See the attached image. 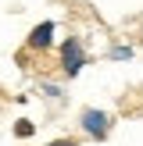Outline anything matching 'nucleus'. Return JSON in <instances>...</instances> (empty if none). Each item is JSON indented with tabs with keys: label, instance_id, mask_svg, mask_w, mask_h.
Masks as SVG:
<instances>
[{
	"label": "nucleus",
	"instance_id": "4",
	"mask_svg": "<svg viewBox=\"0 0 143 146\" xmlns=\"http://www.w3.org/2000/svg\"><path fill=\"white\" fill-rule=\"evenodd\" d=\"M14 132H18V135H32V121H18Z\"/></svg>",
	"mask_w": 143,
	"mask_h": 146
},
{
	"label": "nucleus",
	"instance_id": "5",
	"mask_svg": "<svg viewBox=\"0 0 143 146\" xmlns=\"http://www.w3.org/2000/svg\"><path fill=\"white\" fill-rule=\"evenodd\" d=\"M111 57H118V61H122V57H132V50H129V46H114Z\"/></svg>",
	"mask_w": 143,
	"mask_h": 146
},
{
	"label": "nucleus",
	"instance_id": "6",
	"mask_svg": "<svg viewBox=\"0 0 143 146\" xmlns=\"http://www.w3.org/2000/svg\"><path fill=\"white\" fill-rule=\"evenodd\" d=\"M50 146H79L75 139H57V143H50Z\"/></svg>",
	"mask_w": 143,
	"mask_h": 146
},
{
	"label": "nucleus",
	"instance_id": "2",
	"mask_svg": "<svg viewBox=\"0 0 143 146\" xmlns=\"http://www.w3.org/2000/svg\"><path fill=\"white\" fill-rule=\"evenodd\" d=\"M82 132L93 135V139H104L107 132H111V118H107L104 111H93V107H86L82 111Z\"/></svg>",
	"mask_w": 143,
	"mask_h": 146
},
{
	"label": "nucleus",
	"instance_id": "3",
	"mask_svg": "<svg viewBox=\"0 0 143 146\" xmlns=\"http://www.w3.org/2000/svg\"><path fill=\"white\" fill-rule=\"evenodd\" d=\"M54 43V21H39V25L29 32V46L32 50H47Z\"/></svg>",
	"mask_w": 143,
	"mask_h": 146
},
{
	"label": "nucleus",
	"instance_id": "1",
	"mask_svg": "<svg viewBox=\"0 0 143 146\" xmlns=\"http://www.w3.org/2000/svg\"><path fill=\"white\" fill-rule=\"evenodd\" d=\"M82 64H86V50H82V43L75 39V36H68V43L61 46V68H64V75H79L82 71Z\"/></svg>",
	"mask_w": 143,
	"mask_h": 146
}]
</instances>
